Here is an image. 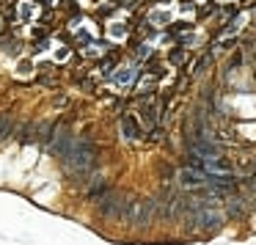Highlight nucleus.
<instances>
[{"mask_svg":"<svg viewBox=\"0 0 256 245\" xmlns=\"http://www.w3.org/2000/svg\"><path fill=\"white\" fill-rule=\"evenodd\" d=\"M157 212V201H130L127 204V220L132 226H146Z\"/></svg>","mask_w":256,"mask_h":245,"instance_id":"f257e3e1","label":"nucleus"},{"mask_svg":"<svg viewBox=\"0 0 256 245\" xmlns=\"http://www.w3.org/2000/svg\"><path fill=\"white\" fill-rule=\"evenodd\" d=\"M220 223H223L220 210H201L198 212V228H196V232L215 234V232H220Z\"/></svg>","mask_w":256,"mask_h":245,"instance_id":"f03ea898","label":"nucleus"},{"mask_svg":"<svg viewBox=\"0 0 256 245\" xmlns=\"http://www.w3.org/2000/svg\"><path fill=\"white\" fill-rule=\"evenodd\" d=\"M122 132L127 135L130 140H135L138 135H144V132H140V127H138V122H135V116H124L122 118Z\"/></svg>","mask_w":256,"mask_h":245,"instance_id":"7ed1b4c3","label":"nucleus"},{"mask_svg":"<svg viewBox=\"0 0 256 245\" xmlns=\"http://www.w3.org/2000/svg\"><path fill=\"white\" fill-rule=\"evenodd\" d=\"M226 215L228 218H240V215H242V198H228L226 201Z\"/></svg>","mask_w":256,"mask_h":245,"instance_id":"20e7f679","label":"nucleus"}]
</instances>
